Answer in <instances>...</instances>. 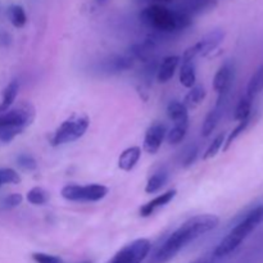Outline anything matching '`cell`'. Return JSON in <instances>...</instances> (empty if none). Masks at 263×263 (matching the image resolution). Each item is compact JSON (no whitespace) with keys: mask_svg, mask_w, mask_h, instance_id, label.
<instances>
[{"mask_svg":"<svg viewBox=\"0 0 263 263\" xmlns=\"http://www.w3.org/2000/svg\"><path fill=\"white\" fill-rule=\"evenodd\" d=\"M220 223V218L215 215H199L185 221L177 228L163 244L151 257L149 263H168L177 256L182 248L199 236L210 233Z\"/></svg>","mask_w":263,"mask_h":263,"instance_id":"obj_1","label":"cell"},{"mask_svg":"<svg viewBox=\"0 0 263 263\" xmlns=\"http://www.w3.org/2000/svg\"><path fill=\"white\" fill-rule=\"evenodd\" d=\"M140 21L152 30L171 33L189 27L193 18L179 9L172 10L166 5L151 4L140 12Z\"/></svg>","mask_w":263,"mask_h":263,"instance_id":"obj_2","label":"cell"},{"mask_svg":"<svg viewBox=\"0 0 263 263\" xmlns=\"http://www.w3.org/2000/svg\"><path fill=\"white\" fill-rule=\"evenodd\" d=\"M263 222V211L262 204L258 207L253 208L235 228L230 230V233L220 241L215 249V256L221 258V257L229 256L233 253L235 249L239 248L241 243L253 233L254 229Z\"/></svg>","mask_w":263,"mask_h":263,"instance_id":"obj_3","label":"cell"},{"mask_svg":"<svg viewBox=\"0 0 263 263\" xmlns=\"http://www.w3.org/2000/svg\"><path fill=\"white\" fill-rule=\"evenodd\" d=\"M90 125V121L86 116L73 115L59 125L51 136L50 144L53 146L64 145V144L73 143L85 135Z\"/></svg>","mask_w":263,"mask_h":263,"instance_id":"obj_4","label":"cell"},{"mask_svg":"<svg viewBox=\"0 0 263 263\" xmlns=\"http://www.w3.org/2000/svg\"><path fill=\"white\" fill-rule=\"evenodd\" d=\"M62 197L69 202H99L107 197L108 187L100 184L66 185L61 192Z\"/></svg>","mask_w":263,"mask_h":263,"instance_id":"obj_5","label":"cell"},{"mask_svg":"<svg viewBox=\"0 0 263 263\" xmlns=\"http://www.w3.org/2000/svg\"><path fill=\"white\" fill-rule=\"evenodd\" d=\"M152 249L149 239L141 238L126 244L107 263H143Z\"/></svg>","mask_w":263,"mask_h":263,"instance_id":"obj_6","label":"cell"},{"mask_svg":"<svg viewBox=\"0 0 263 263\" xmlns=\"http://www.w3.org/2000/svg\"><path fill=\"white\" fill-rule=\"evenodd\" d=\"M225 39V31L221 30V28H216L212 30L211 32H208L207 35L203 36L197 44L192 45V48H187L186 50L182 54L181 59L182 62H192L197 58L198 55H208L210 53H212L218 45L223 41Z\"/></svg>","mask_w":263,"mask_h":263,"instance_id":"obj_7","label":"cell"},{"mask_svg":"<svg viewBox=\"0 0 263 263\" xmlns=\"http://www.w3.org/2000/svg\"><path fill=\"white\" fill-rule=\"evenodd\" d=\"M35 120V108L30 103H21L20 107L0 113V127H15L25 130Z\"/></svg>","mask_w":263,"mask_h":263,"instance_id":"obj_8","label":"cell"},{"mask_svg":"<svg viewBox=\"0 0 263 263\" xmlns=\"http://www.w3.org/2000/svg\"><path fill=\"white\" fill-rule=\"evenodd\" d=\"M234 76H235V68L231 62H226L216 72L215 77H213V89L218 94L217 104H221L225 95L230 91L231 85L234 82Z\"/></svg>","mask_w":263,"mask_h":263,"instance_id":"obj_9","label":"cell"},{"mask_svg":"<svg viewBox=\"0 0 263 263\" xmlns=\"http://www.w3.org/2000/svg\"><path fill=\"white\" fill-rule=\"evenodd\" d=\"M167 128L162 122H156L146 130L144 136L143 148L146 153L156 154L161 148L164 138H166Z\"/></svg>","mask_w":263,"mask_h":263,"instance_id":"obj_10","label":"cell"},{"mask_svg":"<svg viewBox=\"0 0 263 263\" xmlns=\"http://www.w3.org/2000/svg\"><path fill=\"white\" fill-rule=\"evenodd\" d=\"M216 7H217V0H185L177 9L193 18V15L211 12Z\"/></svg>","mask_w":263,"mask_h":263,"instance_id":"obj_11","label":"cell"},{"mask_svg":"<svg viewBox=\"0 0 263 263\" xmlns=\"http://www.w3.org/2000/svg\"><path fill=\"white\" fill-rule=\"evenodd\" d=\"M181 58L179 55H168L163 58L161 64L157 68V81L161 84H166L174 77Z\"/></svg>","mask_w":263,"mask_h":263,"instance_id":"obj_12","label":"cell"},{"mask_svg":"<svg viewBox=\"0 0 263 263\" xmlns=\"http://www.w3.org/2000/svg\"><path fill=\"white\" fill-rule=\"evenodd\" d=\"M177 194L176 189H171L168 192L163 193V194H159L158 197H156L154 199H152L151 202H148L146 204H144L140 208V216L141 217H149V216L153 215L154 212L159 210V208L164 207V205L168 204Z\"/></svg>","mask_w":263,"mask_h":263,"instance_id":"obj_13","label":"cell"},{"mask_svg":"<svg viewBox=\"0 0 263 263\" xmlns=\"http://www.w3.org/2000/svg\"><path fill=\"white\" fill-rule=\"evenodd\" d=\"M140 157H141L140 146H130V148L125 149V151L121 153L120 158H118V167L125 172L133 171L134 167L138 164Z\"/></svg>","mask_w":263,"mask_h":263,"instance_id":"obj_14","label":"cell"},{"mask_svg":"<svg viewBox=\"0 0 263 263\" xmlns=\"http://www.w3.org/2000/svg\"><path fill=\"white\" fill-rule=\"evenodd\" d=\"M167 116L175 125H189V112L184 103L174 102L167 105Z\"/></svg>","mask_w":263,"mask_h":263,"instance_id":"obj_15","label":"cell"},{"mask_svg":"<svg viewBox=\"0 0 263 263\" xmlns=\"http://www.w3.org/2000/svg\"><path fill=\"white\" fill-rule=\"evenodd\" d=\"M221 116H222V109H221V104L216 105V108H213L207 116H205L204 121H203L202 125V136L208 138L213 131L217 127L218 122L221 120Z\"/></svg>","mask_w":263,"mask_h":263,"instance_id":"obj_16","label":"cell"},{"mask_svg":"<svg viewBox=\"0 0 263 263\" xmlns=\"http://www.w3.org/2000/svg\"><path fill=\"white\" fill-rule=\"evenodd\" d=\"M18 90H20V84L15 80L10 81L8 86L3 90V99L0 102V113L7 112V110L10 109L18 95Z\"/></svg>","mask_w":263,"mask_h":263,"instance_id":"obj_17","label":"cell"},{"mask_svg":"<svg viewBox=\"0 0 263 263\" xmlns=\"http://www.w3.org/2000/svg\"><path fill=\"white\" fill-rule=\"evenodd\" d=\"M197 81V72H195L194 62H182V66L180 68V84L184 87L192 89L195 86Z\"/></svg>","mask_w":263,"mask_h":263,"instance_id":"obj_18","label":"cell"},{"mask_svg":"<svg viewBox=\"0 0 263 263\" xmlns=\"http://www.w3.org/2000/svg\"><path fill=\"white\" fill-rule=\"evenodd\" d=\"M205 95H207V91H205L204 87L202 85H195L190 89V91L185 95L184 98V105L187 108V109H194L197 108L200 103L204 100Z\"/></svg>","mask_w":263,"mask_h":263,"instance_id":"obj_19","label":"cell"},{"mask_svg":"<svg viewBox=\"0 0 263 263\" xmlns=\"http://www.w3.org/2000/svg\"><path fill=\"white\" fill-rule=\"evenodd\" d=\"M262 91H263V64L256 69L253 76H252L251 80H249L248 86H247L246 97L251 98V99L254 100V98H256L258 94H261Z\"/></svg>","mask_w":263,"mask_h":263,"instance_id":"obj_20","label":"cell"},{"mask_svg":"<svg viewBox=\"0 0 263 263\" xmlns=\"http://www.w3.org/2000/svg\"><path fill=\"white\" fill-rule=\"evenodd\" d=\"M134 66V58L133 57L122 55V57H115L110 61L105 63V71L108 72H122L127 71Z\"/></svg>","mask_w":263,"mask_h":263,"instance_id":"obj_21","label":"cell"},{"mask_svg":"<svg viewBox=\"0 0 263 263\" xmlns=\"http://www.w3.org/2000/svg\"><path fill=\"white\" fill-rule=\"evenodd\" d=\"M252 105H253V99H251V98L244 95L240 99V102L238 103V105H236L235 110H234V120L240 122V121L251 118Z\"/></svg>","mask_w":263,"mask_h":263,"instance_id":"obj_22","label":"cell"},{"mask_svg":"<svg viewBox=\"0 0 263 263\" xmlns=\"http://www.w3.org/2000/svg\"><path fill=\"white\" fill-rule=\"evenodd\" d=\"M8 17L12 25L17 28H22L27 23V15H26L25 9L21 5H10L8 8Z\"/></svg>","mask_w":263,"mask_h":263,"instance_id":"obj_23","label":"cell"},{"mask_svg":"<svg viewBox=\"0 0 263 263\" xmlns=\"http://www.w3.org/2000/svg\"><path fill=\"white\" fill-rule=\"evenodd\" d=\"M166 181H167L166 171L156 172V174L148 180V182H146L145 193H148V194H154V193H157L158 190H161L162 187L164 186Z\"/></svg>","mask_w":263,"mask_h":263,"instance_id":"obj_24","label":"cell"},{"mask_svg":"<svg viewBox=\"0 0 263 263\" xmlns=\"http://www.w3.org/2000/svg\"><path fill=\"white\" fill-rule=\"evenodd\" d=\"M187 127H189V125H174V127L167 131L166 134L167 143L171 144V145H177V144L181 143L186 136Z\"/></svg>","mask_w":263,"mask_h":263,"instance_id":"obj_25","label":"cell"},{"mask_svg":"<svg viewBox=\"0 0 263 263\" xmlns=\"http://www.w3.org/2000/svg\"><path fill=\"white\" fill-rule=\"evenodd\" d=\"M27 202L31 203L33 205H44L48 203L49 200V194L46 190H44L43 187L35 186L27 193Z\"/></svg>","mask_w":263,"mask_h":263,"instance_id":"obj_26","label":"cell"},{"mask_svg":"<svg viewBox=\"0 0 263 263\" xmlns=\"http://www.w3.org/2000/svg\"><path fill=\"white\" fill-rule=\"evenodd\" d=\"M223 144H225V134L221 133L218 134V135L213 139L212 143L210 144L207 151H205L204 154H203V159H204V161H208V159L217 156V153L220 152V149L222 148Z\"/></svg>","mask_w":263,"mask_h":263,"instance_id":"obj_27","label":"cell"},{"mask_svg":"<svg viewBox=\"0 0 263 263\" xmlns=\"http://www.w3.org/2000/svg\"><path fill=\"white\" fill-rule=\"evenodd\" d=\"M249 122H251V118L240 121V122H239V125L236 126V127L234 128L230 134H229L228 139H225V144H223V152L228 151V149L231 146V144H233L234 141H235L236 139L241 135V133H244V131L247 130V127L249 126Z\"/></svg>","mask_w":263,"mask_h":263,"instance_id":"obj_28","label":"cell"},{"mask_svg":"<svg viewBox=\"0 0 263 263\" xmlns=\"http://www.w3.org/2000/svg\"><path fill=\"white\" fill-rule=\"evenodd\" d=\"M21 181H22V179H21L20 174L17 171H14L13 168H0V182H2V185H17Z\"/></svg>","mask_w":263,"mask_h":263,"instance_id":"obj_29","label":"cell"},{"mask_svg":"<svg viewBox=\"0 0 263 263\" xmlns=\"http://www.w3.org/2000/svg\"><path fill=\"white\" fill-rule=\"evenodd\" d=\"M17 164L21 168L26 170V171H33V170L37 168V163H36V159L33 158L30 154L22 153L17 157Z\"/></svg>","mask_w":263,"mask_h":263,"instance_id":"obj_30","label":"cell"},{"mask_svg":"<svg viewBox=\"0 0 263 263\" xmlns=\"http://www.w3.org/2000/svg\"><path fill=\"white\" fill-rule=\"evenodd\" d=\"M32 259L36 263H64L63 259L61 257L53 256V254L43 253V252H36V253H32Z\"/></svg>","mask_w":263,"mask_h":263,"instance_id":"obj_31","label":"cell"},{"mask_svg":"<svg viewBox=\"0 0 263 263\" xmlns=\"http://www.w3.org/2000/svg\"><path fill=\"white\" fill-rule=\"evenodd\" d=\"M23 197L18 193H13V194H9L8 197H5L2 202V207L4 210H12V208L18 207V205L22 203Z\"/></svg>","mask_w":263,"mask_h":263,"instance_id":"obj_32","label":"cell"},{"mask_svg":"<svg viewBox=\"0 0 263 263\" xmlns=\"http://www.w3.org/2000/svg\"><path fill=\"white\" fill-rule=\"evenodd\" d=\"M22 128L15 127H0V141L3 143H10L17 135L22 133Z\"/></svg>","mask_w":263,"mask_h":263,"instance_id":"obj_33","label":"cell"},{"mask_svg":"<svg viewBox=\"0 0 263 263\" xmlns=\"http://www.w3.org/2000/svg\"><path fill=\"white\" fill-rule=\"evenodd\" d=\"M198 153H199L198 146H190V148L186 151V153L184 154V158H182V166L184 167L192 166V164L195 162V159H197Z\"/></svg>","mask_w":263,"mask_h":263,"instance_id":"obj_34","label":"cell"},{"mask_svg":"<svg viewBox=\"0 0 263 263\" xmlns=\"http://www.w3.org/2000/svg\"><path fill=\"white\" fill-rule=\"evenodd\" d=\"M10 43V36L8 33H0V44L2 45H8Z\"/></svg>","mask_w":263,"mask_h":263,"instance_id":"obj_35","label":"cell"},{"mask_svg":"<svg viewBox=\"0 0 263 263\" xmlns=\"http://www.w3.org/2000/svg\"><path fill=\"white\" fill-rule=\"evenodd\" d=\"M81 263H91L90 261H84V262H81Z\"/></svg>","mask_w":263,"mask_h":263,"instance_id":"obj_36","label":"cell"},{"mask_svg":"<svg viewBox=\"0 0 263 263\" xmlns=\"http://www.w3.org/2000/svg\"><path fill=\"white\" fill-rule=\"evenodd\" d=\"M0 186H2V182H0Z\"/></svg>","mask_w":263,"mask_h":263,"instance_id":"obj_37","label":"cell"},{"mask_svg":"<svg viewBox=\"0 0 263 263\" xmlns=\"http://www.w3.org/2000/svg\"><path fill=\"white\" fill-rule=\"evenodd\" d=\"M262 211H263V204H262Z\"/></svg>","mask_w":263,"mask_h":263,"instance_id":"obj_38","label":"cell"}]
</instances>
